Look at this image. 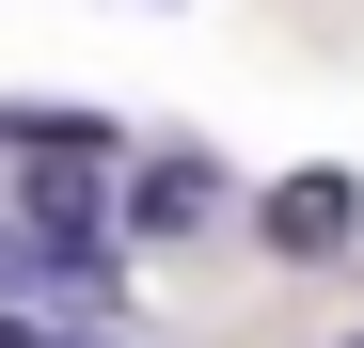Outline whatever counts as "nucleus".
I'll return each instance as SVG.
<instances>
[{"instance_id": "obj_4", "label": "nucleus", "mask_w": 364, "mask_h": 348, "mask_svg": "<svg viewBox=\"0 0 364 348\" xmlns=\"http://www.w3.org/2000/svg\"><path fill=\"white\" fill-rule=\"evenodd\" d=\"M0 348H64V332H48V317H16V301H0Z\"/></svg>"}, {"instance_id": "obj_1", "label": "nucleus", "mask_w": 364, "mask_h": 348, "mask_svg": "<svg viewBox=\"0 0 364 348\" xmlns=\"http://www.w3.org/2000/svg\"><path fill=\"white\" fill-rule=\"evenodd\" d=\"M111 222H127V254H174V238H206V222H237V174L206 143H159V158H127Z\"/></svg>"}, {"instance_id": "obj_2", "label": "nucleus", "mask_w": 364, "mask_h": 348, "mask_svg": "<svg viewBox=\"0 0 364 348\" xmlns=\"http://www.w3.org/2000/svg\"><path fill=\"white\" fill-rule=\"evenodd\" d=\"M254 254H269V269H333V254H364V174H333V158L269 174V190H254Z\"/></svg>"}, {"instance_id": "obj_3", "label": "nucleus", "mask_w": 364, "mask_h": 348, "mask_svg": "<svg viewBox=\"0 0 364 348\" xmlns=\"http://www.w3.org/2000/svg\"><path fill=\"white\" fill-rule=\"evenodd\" d=\"M16 285H32V222L0 206V301H16Z\"/></svg>"}, {"instance_id": "obj_6", "label": "nucleus", "mask_w": 364, "mask_h": 348, "mask_svg": "<svg viewBox=\"0 0 364 348\" xmlns=\"http://www.w3.org/2000/svg\"><path fill=\"white\" fill-rule=\"evenodd\" d=\"M317 348H364V332H317Z\"/></svg>"}, {"instance_id": "obj_5", "label": "nucleus", "mask_w": 364, "mask_h": 348, "mask_svg": "<svg viewBox=\"0 0 364 348\" xmlns=\"http://www.w3.org/2000/svg\"><path fill=\"white\" fill-rule=\"evenodd\" d=\"M64 348H80V332H64ZM95 348H127V332H95Z\"/></svg>"}]
</instances>
